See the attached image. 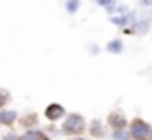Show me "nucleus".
I'll use <instances>...</instances> for the list:
<instances>
[{"instance_id":"a211bd4d","label":"nucleus","mask_w":152,"mask_h":140,"mask_svg":"<svg viewBox=\"0 0 152 140\" xmlns=\"http://www.w3.org/2000/svg\"><path fill=\"white\" fill-rule=\"evenodd\" d=\"M2 140H21V136H17L15 132H9V134H4Z\"/></svg>"},{"instance_id":"4468645a","label":"nucleus","mask_w":152,"mask_h":140,"mask_svg":"<svg viewBox=\"0 0 152 140\" xmlns=\"http://www.w3.org/2000/svg\"><path fill=\"white\" fill-rule=\"evenodd\" d=\"M11 100V94L4 92V90H0V109H4V105Z\"/></svg>"},{"instance_id":"4be33fe9","label":"nucleus","mask_w":152,"mask_h":140,"mask_svg":"<svg viewBox=\"0 0 152 140\" xmlns=\"http://www.w3.org/2000/svg\"><path fill=\"white\" fill-rule=\"evenodd\" d=\"M150 140H152V134H150Z\"/></svg>"},{"instance_id":"0eeeda50","label":"nucleus","mask_w":152,"mask_h":140,"mask_svg":"<svg viewBox=\"0 0 152 140\" xmlns=\"http://www.w3.org/2000/svg\"><path fill=\"white\" fill-rule=\"evenodd\" d=\"M131 29V34H146L148 29H150V19L146 17V19H140V21H133V27H129Z\"/></svg>"},{"instance_id":"f3484780","label":"nucleus","mask_w":152,"mask_h":140,"mask_svg":"<svg viewBox=\"0 0 152 140\" xmlns=\"http://www.w3.org/2000/svg\"><path fill=\"white\" fill-rule=\"evenodd\" d=\"M88 50H90V55H94V57H96V55L100 52V46H98V44H90V46H88Z\"/></svg>"},{"instance_id":"9d476101","label":"nucleus","mask_w":152,"mask_h":140,"mask_svg":"<svg viewBox=\"0 0 152 140\" xmlns=\"http://www.w3.org/2000/svg\"><path fill=\"white\" fill-rule=\"evenodd\" d=\"M65 11L69 15H75L79 11V0H65Z\"/></svg>"},{"instance_id":"f03ea898","label":"nucleus","mask_w":152,"mask_h":140,"mask_svg":"<svg viewBox=\"0 0 152 140\" xmlns=\"http://www.w3.org/2000/svg\"><path fill=\"white\" fill-rule=\"evenodd\" d=\"M127 134H129V140H150V134H152V125L144 119H133L127 123Z\"/></svg>"},{"instance_id":"6ab92c4d","label":"nucleus","mask_w":152,"mask_h":140,"mask_svg":"<svg viewBox=\"0 0 152 140\" xmlns=\"http://www.w3.org/2000/svg\"><path fill=\"white\" fill-rule=\"evenodd\" d=\"M69 140H88V138H81V136H75V138H69Z\"/></svg>"},{"instance_id":"2eb2a0df","label":"nucleus","mask_w":152,"mask_h":140,"mask_svg":"<svg viewBox=\"0 0 152 140\" xmlns=\"http://www.w3.org/2000/svg\"><path fill=\"white\" fill-rule=\"evenodd\" d=\"M23 121H25L23 125H25L27 130H31V125L36 123V115H27V117H23Z\"/></svg>"},{"instance_id":"dca6fc26","label":"nucleus","mask_w":152,"mask_h":140,"mask_svg":"<svg viewBox=\"0 0 152 140\" xmlns=\"http://www.w3.org/2000/svg\"><path fill=\"white\" fill-rule=\"evenodd\" d=\"M137 7L140 9H150L152 7V0H137Z\"/></svg>"},{"instance_id":"1a4fd4ad","label":"nucleus","mask_w":152,"mask_h":140,"mask_svg":"<svg viewBox=\"0 0 152 140\" xmlns=\"http://www.w3.org/2000/svg\"><path fill=\"white\" fill-rule=\"evenodd\" d=\"M90 134L92 136H96V138H100L104 132H102V121L100 119H94L92 123H90Z\"/></svg>"},{"instance_id":"39448f33","label":"nucleus","mask_w":152,"mask_h":140,"mask_svg":"<svg viewBox=\"0 0 152 140\" xmlns=\"http://www.w3.org/2000/svg\"><path fill=\"white\" fill-rule=\"evenodd\" d=\"M135 21V15L133 13H125V15H110V23L113 25H117V27H121V29H125L127 27V23H133Z\"/></svg>"},{"instance_id":"423d86ee","label":"nucleus","mask_w":152,"mask_h":140,"mask_svg":"<svg viewBox=\"0 0 152 140\" xmlns=\"http://www.w3.org/2000/svg\"><path fill=\"white\" fill-rule=\"evenodd\" d=\"M17 117H19V113L13 109H0V123L2 125H13L17 121Z\"/></svg>"},{"instance_id":"9b49d317","label":"nucleus","mask_w":152,"mask_h":140,"mask_svg":"<svg viewBox=\"0 0 152 140\" xmlns=\"http://www.w3.org/2000/svg\"><path fill=\"white\" fill-rule=\"evenodd\" d=\"M44 136H46V134L40 132V130H27L25 136H23V140H42Z\"/></svg>"},{"instance_id":"412c9836","label":"nucleus","mask_w":152,"mask_h":140,"mask_svg":"<svg viewBox=\"0 0 152 140\" xmlns=\"http://www.w3.org/2000/svg\"><path fill=\"white\" fill-rule=\"evenodd\" d=\"M150 17H152V7H150Z\"/></svg>"},{"instance_id":"f8f14e48","label":"nucleus","mask_w":152,"mask_h":140,"mask_svg":"<svg viewBox=\"0 0 152 140\" xmlns=\"http://www.w3.org/2000/svg\"><path fill=\"white\" fill-rule=\"evenodd\" d=\"M94 2L98 4V7H102V9H106L108 13L113 11V7L117 4V0H94Z\"/></svg>"},{"instance_id":"aec40b11","label":"nucleus","mask_w":152,"mask_h":140,"mask_svg":"<svg viewBox=\"0 0 152 140\" xmlns=\"http://www.w3.org/2000/svg\"><path fill=\"white\" fill-rule=\"evenodd\" d=\"M42 140H52V138H50V136H44V138H42Z\"/></svg>"},{"instance_id":"7ed1b4c3","label":"nucleus","mask_w":152,"mask_h":140,"mask_svg":"<svg viewBox=\"0 0 152 140\" xmlns=\"http://www.w3.org/2000/svg\"><path fill=\"white\" fill-rule=\"evenodd\" d=\"M44 115H46L48 121H58V119H63L67 113H65V107H63L61 102H50V105L46 107Z\"/></svg>"},{"instance_id":"ddd939ff","label":"nucleus","mask_w":152,"mask_h":140,"mask_svg":"<svg viewBox=\"0 0 152 140\" xmlns=\"http://www.w3.org/2000/svg\"><path fill=\"white\" fill-rule=\"evenodd\" d=\"M113 140H129L127 130H113Z\"/></svg>"},{"instance_id":"6e6552de","label":"nucleus","mask_w":152,"mask_h":140,"mask_svg":"<svg viewBox=\"0 0 152 140\" xmlns=\"http://www.w3.org/2000/svg\"><path fill=\"white\" fill-rule=\"evenodd\" d=\"M125 50V44H123V40H119V38H115V40H110L108 44H106V52H110V55H121Z\"/></svg>"},{"instance_id":"20e7f679","label":"nucleus","mask_w":152,"mask_h":140,"mask_svg":"<svg viewBox=\"0 0 152 140\" xmlns=\"http://www.w3.org/2000/svg\"><path fill=\"white\" fill-rule=\"evenodd\" d=\"M106 123H110L113 130H127V123H129V121L125 119V115H123L121 111H113V113L108 115Z\"/></svg>"},{"instance_id":"f257e3e1","label":"nucleus","mask_w":152,"mask_h":140,"mask_svg":"<svg viewBox=\"0 0 152 140\" xmlns=\"http://www.w3.org/2000/svg\"><path fill=\"white\" fill-rule=\"evenodd\" d=\"M61 132L67 134L69 138H75V136L83 134L86 132V119H83V115H79V113L65 115V123H63Z\"/></svg>"},{"instance_id":"5701e85b","label":"nucleus","mask_w":152,"mask_h":140,"mask_svg":"<svg viewBox=\"0 0 152 140\" xmlns=\"http://www.w3.org/2000/svg\"><path fill=\"white\" fill-rule=\"evenodd\" d=\"M21 140H23V138H21Z\"/></svg>"}]
</instances>
